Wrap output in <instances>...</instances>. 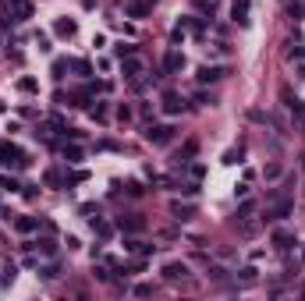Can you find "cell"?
<instances>
[{
    "label": "cell",
    "mask_w": 305,
    "mask_h": 301,
    "mask_svg": "<svg viewBox=\"0 0 305 301\" xmlns=\"http://www.w3.org/2000/svg\"><path fill=\"white\" fill-rule=\"evenodd\" d=\"M146 138H149L152 145H167V142L174 138V124H149V128H146Z\"/></svg>",
    "instance_id": "cell-1"
},
{
    "label": "cell",
    "mask_w": 305,
    "mask_h": 301,
    "mask_svg": "<svg viewBox=\"0 0 305 301\" xmlns=\"http://www.w3.org/2000/svg\"><path fill=\"white\" fill-rule=\"evenodd\" d=\"M0 163L4 167H25L28 160H25V153L18 145H0Z\"/></svg>",
    "instance_id": "cell-2"
},
{
    "label": "cell",
    "mask_w": 305,
    "mask_h": 301,
    "mask_svg": "<svg viewBox=\"0 0 305 301\" xmlns=\"http://www.w3.org/2000/svg\"><path fill=\"white\" fill-rule=\"evenodd\" d=\"M181 67H184V53H181V50H167V53H164V71H167V74H178Z\"/></svg>",
    "instance_id": "cell-3"
},
{
    "label": "cell",
    "mask_w": 305,
    "mask_h": 301,
    "mask_svg": "<svg viewBox=\"0 0 305 301\" xmlns=\"http://www.w3.org/2000/svg\"><path fill=\"white\" fill-rule=\"evenodd\" d=\"M167 280H184L188 277V266L184 262H178V259H170V262H164V270H160Z\"/></svg>",
    "instance_id": "cell-4"
},
{
    "label": "cell",
    "mask_w": 305,
    "mask_h": 301,
    "mask_svg": "<svg viewBox=\"0 0 305 301\" xmlns=\"http://www.w3.org/2000/svg\"><path fill=\"white\" fill-rule=\"evenodd\" d=\"M8 11L22 21V18H32V0H8Z\"/></svg>",
    "instance_id": "cell-5"
},
{
    "label": "cell",
    "mask_w": 305,
    "mask_h": 301,
    "mask_svg": "<svg viewBox=\"0 0 305 301\" xmlns=\"http://www.w3.org/2000/svg\"><path fill=\"white\" fill-rule=\"evenodd\" d=\"M124 14H128V18H146V14H149V0H128V4H124Z\"/></svg>",
    "instance_id": "cell-6"
},
{
    "label": "cell",
    "mask_w": 305,
    "mask_h": 301,
    "mask_svg": "<svg viewBox=\"0 0 305 301\" xmlns=\"http://www.w3.org/2000/svg\"><path fill=\"white\" fill-rule=\"evenodd\" d=\"M121 74H124V78H138V74H142V60L124 57V60H121Z\"/></svg>",
    "instance_id": "cell-7"
},
{
    "label": "cell",
    "mask_w": 305,
    "mask_h": 301,
    "mask_svg": "<svg viewBox=\"0 0 305 301\" xmlns=\"http://www.w3.org/2000/svg\"><path fill=\"white\" fill-rule=\"evenodd\" d=\"M181 106H184V99L178 92H164V110L167 114H181Z\"/></svg>",
    "instance_id": "cell-8"
},
{
    "label": "cell",
    "mask_w": 305,
    "mask_h": 301,
    "mask_svg": "<svg viewBox=\"0 0 305 301\" xmlns=\"http://www.w3.org/2000/svg\"><path fill=\"white\" fill-rule=\"evenodd\" d=\"M124 248H128V252H135V255H152V252H156V245H146V241H138V238L124 241Z\"/></svg>",
    "instance_id": "cell-9"
},
{
    "label": "cell",
    "mask_w": 305,
    "mask_h": 301,
    "mask_svg": "<svg viewBox=\"0 0 305 301\" xmlns=\"http://www.w3.org/2000/svg\"><path fill=\"white\" fill-rule=\"evenodd\" d=\"M227 74V67H199V82L206 85V82H216V78H224Z\"/></svg>",
    "instance_id": "cell-10"
},
{
    "label": "cell",
    "mask_w": 305,
    "mask_h": 301,
    "mask_svg": "<svg viewBox=\"0 0 305 301\" xmlns=\"http://www.w3.org/2000/svg\"><path fill=\"white\" fill-rule=\"evenodd\" d=\"M74 28H78V25H74L71 18H60V21L54 25V32L60 35V39H71V35H74Z\"/></svg>",
    "instance_id": "cell-11"
},
{
    "label": "cell",
    "mask_w": 305,
    "mask_h": 301,
    "mask_svg": "<svg viewBox=\"0 0 305 301\" xmlns=\"http://www.w3.org/2000/svg\"><path fill=\"white\" fill-rule=\"evenodd\" d=\"M192 213H196V206H188V202H184V206H181V202H170V216H174V220H192Z\"/></svg>",
    "instance_id": "cell-12"
},
{
    "label": "cell",
    "mask_w": 305,
    "mask_h": 301,
    "mask_svg": "<svg viewBox=\"0 0 305 301\" xmlns=\"http://www.w3.org/2000/svg\"><path fill=\"white\" fill-rule=\"evenodd\" d=\"M118 227H121V231H142V227H146V220H142V216H121V220H118Z\"/></svg>",
    "instance_id": "cell-13"
},
{
    "label": "cell",
    "mask_w": 305,
    "mask_h": 301,
    "mask_svg": "<svg viewBox=\"0 0 305 301\" xmlns=\"http://www.w3.org/2000/svg\"><path fill=\"white\" fill-rule=\"evenodd\" d=\"M231 14H234V21H238V25H245V21H248V0H234Z\"/></svg>",
    "instance_id": "cell-14"
},
{
    "label": "cell",
    "mask_w": 305,
    "mask_h": 301,
    "mask_svg": "<svg viewBox=\"0 0 305 301\" xmlns=\"http://www.w3.org/2000/svg\"><path fill=\"white\" fill-rule=\"evenodd\" d=\"M274 245L284 252V248H291V245H294V234H291V231H274Z\"/></svg>",
    "instance_id": "cell-15"
},
{
    "label": "cell",
    "mask_w": 305,
    "mask_h": 301,
    "mask_svg": "<svg viewBox=\"0 0 305 301\" xmlns=\"http://www.w3.org/2000/svg\"><path fill=\"white\" fill-rule=\"evenodd\" d=\"M14 227H18L22 234H32L36 227H40V220H32V216H18V220H14Z\"/></svg>",
    "instance_id": "cell-16"
},
{
    "label": "cell",
    "mask_w": 305,
    "mask_h": 301,
    "mask_svg": "<svg viewBox=\"0 0 305 301\" xmlns=\"http://www.w3.org/2000/svg\"><path fill=\"white\" fill-rule=\"evenodd\" d=\"M288 209H291V202H288V199H280V202L270 209V220H284V216H288Z\"/></svg>",
    "instance_id": "cell-17"
},
{
    "label": "cell",
    "mask_w": 305,
    "mask_h": 301,
    "mask_svg": "<svg viewBox=\"0 0 305 301\" xmlns=\"http://www.w3.org/2000/svg\"><path fill=\"white\" fill-rule=\"evenodd\" d=\"M64 160L78 163V160H82V149H78V145H64Z\"/></svg>",
    "instance_id": "cell-18"
},
{
    "label": "cell",
    "mask_w": 305,
    "mask_h": 301,
    "mask_svg": "<svg viewBox=\"0 0 305 301\" xmlns=\"http://www.w3.org/2000/svg\"><path fill=\"white\" fill-rule=\"evenodd\" d=\"M288 14H291V18H294V21H298V18H302V14H305V4H302V0H294V4H291V7H288Z\"/></svg>",
    "instance_id": "cell-19"
},
{
    "label": "cell",
    "mask_w": 305,
    "mask_h": 301,
    "mask_svg": "<svg viewBox=\"0 0 305 301\" xmlns=\"http://www.w3.org/2000/svg\"><path fill=\"white\" fill-rule=\"evenodd\" d=\"M92 231H100V238H110V223H103V220H92Z\"/></svg>",
    "instance_id": "cell-20"
},
{
    "label": "cell",
    "mask_w": 305,
    "mask_h": 301,
    "mask_svg": "<svg viewBox=\"0 0 305 301\" xmlns=\"http://www.w3.org/2000/svg\"><path fill=\"white\" fill-rule=\"evenodd\" d=\"M18 89L22 92H36V78H18Z\"/></svg>",
    "instance_id": "cell-21"
},
{
    "label": "cell",
    "mask_w": 305,
    "mask_h": 301,
    "mask_svg": "<svg viewBox=\"0 0 305 301\" xmlns=\"http://www.w3.org/2000/svg\"><path fill=\"white\" fill-rule=\"evenodd\" d=\"M132 53H135V46H132V43H121V46H118V57H121V60H124V57H132Z\"/></svg>",
    "instance_id": "cell-22"
},
{
    "label": "cell",
    "mask_w": 305,
    "mask_h": 301,
    "mask_svg": "<svg viewBox=\"0 0 305 301\" xmlns=\"http://www.w3.org/2000/svg\"><path fill=\"white\" fill-rule=\"evenodd\" d=\"M92 117H96V121L106 117V103H96V106H92Z\"/></svg>",
    "instance_id": "cell-23"
},
{
    "label": "cell",
    "mask_w": 305,
    "mask_h": 301,
    "mask_svg": "<svg viewBox=\"0 0 305 301\" xmlns=\"http://www.w3.org/2000/svg\"><path fill=\"white\" fill-rule=\"evenodd\" d=\"M256 273H259V270H252V266H248V270H242V284H252V280H256Z\"/></svg>",
    "instance_id": "cell-24"
},
{
    "label": "cell",
    "mask_w": 305,
    "mask_h": 301,
    "mask_svg": "<svg viewBox=\"0 0 305 301\" xmlns=\"http://www.w3.org/2000/svg\"><path fill=\"white\" fill-rule=\"evenodd\" d=\"M135 294H138V298H149V294H152V284H138Z\"/></svg>",
    "instance_id": "cell-25"
},
{
    "label": "cell",
    "mask_w": 305,
    "mask_h": 301,
    "mask_svg": "<svg viewBox=\"0 0 305 301\" xmlns=\"http://www.w3.org/2000/svg\"><path fill=\"white\" fill-rule=\"evenodd\" d=\"M188 174H192V177H202V174H206V167H202V163H192V167H188Z\"/></svg>",
    "instance_id": "cell-26"
},
{
    "label": "cell",
    "mask_w": 305,
    "mask_h": 301,
    "mask_svg": "<svg viewBox=\"0 0 305 301\" xmlns=\"http://www.w3.org/2000/svg\"><path fill=\"white\" fill-rule=\"evenodd\" d=\"M252 209H256V206H252V202H242V206H238V216H242V220H245V216H248V213H252Z\"/></svg>",
    "instance_id": "cell-27"
},
{
    "label": "cell",
    "mask_w": 305,
    "mask_h": 301,
    "mask_svg": "<svg viewBox=\"0 0 305 301\" xmlns=\"http://www.w3.org/2000/svg\"><path fill=\"white\" fill-rule=\"evenodd\" d=\"M71 67H74V71H78V74H89V64H86V60H74Z\"/></svg>",
    "instance_id": "cell-28"
},
{
    "label": "cell",
    "mask_w": 305,
    "mask_h": 301,
    "mask_svg": "<svg viewBox=\"0 0 305 301\" xmlns=\"http://www.w3.org/2000/svg\"><path fill=\"white\" fill-rule=\"evenodd\" d=\"M302 167H305V156H302Z\"/></svg>",
    "instance_id": "cell-29"
},
{
    "label": "cell",
    "mask_w": 305,
    "mask_h": 301,
    "mask_svg": "<svg viewBox=\"0 0 305 301\" xmlns=\"http://www.w3.org/2000/svg\"><path fill=\"white\" fill-rule=\"evenodd\" d=\"M0 110H4V103H0Z\"/></svg>",
    "instance_id": "cell-30"
}]
</instances>
